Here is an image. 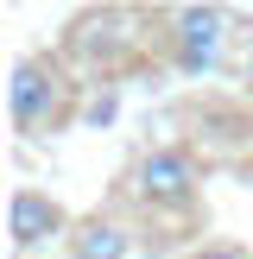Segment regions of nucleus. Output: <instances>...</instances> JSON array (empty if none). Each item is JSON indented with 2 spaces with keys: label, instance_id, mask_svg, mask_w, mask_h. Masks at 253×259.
Listing matches in <instances>:
<instances>
[{
  "label": "nucleus",
  "instance_id": "nucleus-9",
  "mask_svg": "<svg viewBox=\"0 0 253 259\" xmlns=\"http://www.w3.org/2000/svg\"><path fill=\"white\" fill-rule=\"evenodd\" d=\"M247 82H253V51H247Z\"/></svg>",
  "mask_w": 253,
  "mask_h": 259
},
{
  "label": "nucleus",
  "instance_id": "nucleus-4",
  "mask_svg": "<svg viewBox=\"0 0 253 259\" xmlns=\"http://www.w3.org/2000/svg\"><path fill=\"white\" fill-rule=\"evenodd\" d=\"M7 234H13V259H38L45 247H57V240L76 234V215L63 209L51 190L19 184V190L7 196Z\"/></svg>",
  "mask_w": 253,
  "mask_h": 259
},
{
  "label": "nucleus",
  "instance_id": "nucleus-5",
  "mask_svg": "<svg viewBox=\"0 0 253 259\" xmlns=\"http://www.w3.org/2000/svg\"><path fill=\"white\" fill-rule=\"evenodd\" d=\"M171 70L177 76H209L228 51V7H171Z\"/></svg>",
  "mask_w": 253,
  "mask_h": 259
},
{
  "label": "nucleus",
  "instance_id": "nucleus-6",
  "mask_svg": "<svg viewBox=\"0 0 253 259\" xmlns=\"http://www.w3.org/2000/svg\"><path fill=\"white\" fill-rule=\"evenodd\" d=\"M63 253L70 259H126L133 253V228L120 222V215H82V222H76V234L63 240Z\"/></svg>",
  "mask_w": 253,
  "mask_h": 259
},
{
  "label": "nucleus",
  "instance_id": "nucleus-3",
  "mask_svg": "<svg viewBox=\"0 0 253 259\" xmlns=\"http://www.w3.org/2000/svg\"><path fill=\"white\" fill-rule=\"evenodd\" d=\"M133 25H146V13H133V7H82L70 25H63L57 51L70 63L101 70V82H114V76H126L139 57H146V32H133Z\"/></svg>",
  "mask_w": 253,
  "mask_h": 259
},
{
  "label": "nucleus",
  "instance_id": "nucleus-1",
  "mask_svg": "<svg viewBox=\"0 0 253 259\" xmlns=\"http://www.w3.org/2000/svg\"><path fill=\"white\" fill-rule=\"evenodd\" d=\"M120 202H133L152 228H164V240L177 234H196L202 228V171H196V152L164 139V146L133 152L120 177Z\"/></svg>",
  "mask_w": 253,
  "mask_h": 259
},
{
  "label": "nucleus",
  "instance_id": "nucleus-8",
  "mask_svg": "<svg viewBox=\"0 0 253 259\" xmlns=\"http://www.w3.org/2000/svg\"><path fill=\"white\" fill-rule=\"evenodd\" d=\"M177 259H253L240 240H196V247H184Z\"/></svg>",
  "mask_w": 253,
  "mask_h": 259
},
{
  "label": "nucleus",
  "instance_id": "nucleus-2",
  "mask_svg": "<svg viewBox=\"0 0 253 259\" xmlns=\"http://www.w3.org/2000/svg\"><path fill=\"white\" fill-rule=\"evenodd\" d=\"M82 82L70 76V57L63 51H25L13 63V82H7V120L19 139H51L63 126L82 120Z\"/></svg>",
  "mask_w": 253,
  "mask_h": 259
},
{
  "label": "nucleus",
  "instance_id": "nucleus-7",
  "mask_svg": "<svg viewBox=\"0 0 253 259\" xmlns=\"http://www.w3.org/2000/svg\"><path fill=\"white\" fill-rule=\"evenodd\" d=\"M114 114H120V82H101L95 95L82 101V126H108Z\"/></svg>",
  "mask_w": 253,
  "mask_h": 259
}]
</instances>
